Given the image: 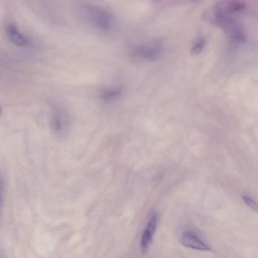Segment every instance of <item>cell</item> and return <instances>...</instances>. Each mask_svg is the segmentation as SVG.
<instances>
[{"instance_id": "cell-1", "label": "cell", "mask_w": 258, "mask_h": 258, "mask_svg": "<svg viewBox=\"0 0 258 258\" xmlns=\"http://www.w3.org/2000/svg\"><path fill=\"white\" fill-rule=\"evenodd\" d=\"M86 12L93 24L103 30H108L111 24V18L107 11L92 6L85 7Z\"/></svg>"}, {"instance_id": "cell-2", "label": "cell", "mask_w": 258, "mask_h": 258, "mask_svg": "<svg viewBox=\"0 0 258 258\" xmlns=\"http://www.w3.org/2000/svg\"><path fill=\"white\" fill-rule=\"evenodd\" d=\"M157 222H158V218L154 215L149 221L143 233L141 240V249L143 253L147 252L151 244L156 232Z\"/></svg>"}, {"instance_id": "cell-3", "label": "cell", "mask_w": 258, "mask_h": 258, "mask_svg": "<svg viewBox=\"0 0 258 258\" xmlns=\"http://www.w3.org/2000/svg\"><path fill=\"white\" fill-rule=\"evenodd\" d=\"M161 49V44L158 41H152L141 45L136 52L142 58L154 60L159 55Z\"/></svg>"}, {"instance_id": "cell-4", "label": "cell", "mask_w": 258, "mask_h": 258, "mask_svg": "<svg viewBox=\"0 0 258 258\" xmlns=\"http://www.w3.org/2000/svg\"><path fill=\"white\" fill-rule=\"evenodd\" d=\"M182 245L185 247L199 251H209L210 248L193 233H184L182 237Z\"/></svg>"}, {"instance_id": "cell-5", "label": "cell", "mask_w": 258, "mask_h": 258, "mask_svg": "<svg viewBox=\"0 0 258 258\" xmlns=\"http://www.w3.org/2000/svg\"><path fill=\"white\" fill-rule=\"evenodd\" d=\"M54 131L60 135H65L69 128V123L66 114L60 113L55 117L52 122Z\"/></svg>"}, {"instance_id": "cell-6", "label": "cell", "mask_w": 258, "mask_h": 258, "mask_svg": "<svg viewBox=\"0 0 258 258\" xmlns=\"http://www.w3.org/2000/svg\"><path fill=\"white\" fill-rule=\"evenodd\" d=\"M7 30L9 38L14 44L19 46L27 44L26 39L19 32L15 25L9 24Z\"/></svg>"}, {"instance_id": "cell-7", "label": "cell", "mask_w": 258, "mask_h": 258, "mask_svg": "<svg viewBox=\"0 0 258 258\" xmlns=\"http://www.w3.org/2000/svg\"><path fill=\"white\" fill-rule=\"evenodd\" d=\"M205 44V41L204 38H200L198 39L193 46L191 52L193 54H197L202 51Z\"/></svg>"}, {"instance_id": "cell-8", "label": "cell", "mask_w": 258, "mask_h": 258, "mask_svg": "<svg viewBox=\"0 0 258 258\" xmlns=\"http://www.w3.org/2000/svg\"><path fill=\"white\" fill-rule=\"evenodd\" d=\"M243 200H244L245 203L251 208L253 210L257 211H258V206L257 203L253 200L252 199L249 197L245 196L243 197Z\"/></svg>"}, {"instance_id": "cell-9", "label": "cell", "mask_w": 258, "mask_h": 258, "mask_svg": "<svg viewBox=\"0 0 258 258\" xmlns=\"http://www.w3.org/2000/svg\"><path fill=\"white\" fill-rule=\"evenodd\" d=\"M118 93V91H109L107 92H106L104 94V98L106 99H111L114 97H116Z\"/></svg>"}, {"instance_id": "cell-10", "label": "cell", "mask_w": 258, "mask_h": 258, "mask_svg": "<svg viewBox=\"0 0 258 258\" xmlns=\"http://www.w3.org/2000/svg\"><path fill=\"white\" fill-rule=\"evenodd\" d=\"M2 112H3L2 109L1 107V106H0V116H1L2 115Z\"/></svg>"}]
</instances>
